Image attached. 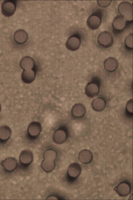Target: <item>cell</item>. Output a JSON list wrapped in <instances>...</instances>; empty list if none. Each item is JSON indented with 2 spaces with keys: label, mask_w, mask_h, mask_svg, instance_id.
I'll return each mask as SVG.
<instances>
[{
  "label": "cell",
  "mask_w": 133,
  "mask_h": 200,
  "mask_svg": "<svg viewBox=\"0 0 133 200\" xmlns=\"http://www.w3.org/2000/svg\"><path fill=\"white\" fill-rule=\"evenodd\" d=\"M118 11L120 15L123 17L130 24L132 23L133 6L129 2H123L118 5Z\"/></svg>",
  "instance_id": "6da1fadb"
},
{
  "label": "cell",
  "mask_w": 133,
  "mask_h": 200,
  "mask_svg": "<svg viewBox=\"0 0 133 200\" xmlns=\"http://www.w3.org/2000/svg\"><path fill=\"white\" fill-rule=\"evenodd\" d=\"M100 81L96 77H94L92 81L88 83L85 88V93L88 97L93 98L97 96L99 91Z\"/></svg>",
  "instance_id": "7a4b0ae2"
},
{
  "label": "cell",
  "mask_w": 133,
  "mask_h": 200,
  "mask_svg": "<svg viewBox=\"0 0 133 200\" xmlns=\"http://www.w3.org/2000/svg\"><path fill=\"white\" fill-rule=\"evenodd\" d=\"M68 134L67 128L64 126H61L54 132L52 136L53 140L56 144H62L66 140Z\"/></svg>",
  "instance_id": "3957f363"
},
{
  "label": "cell",
  "mask_w": 133,
  "mask_h": 200,
  "mask_svg": "<svg viewBox=\"0 0 133 200\" xmlns=\"http://www.w3.org/2000/svg\"><path fill=\"white\" fill-rule=\"evenodd\" d=\"M130 24L122 16L118 15L114 19L112 26L113 32L116 34L122 32Z\"/></svg>",
  "instance_id": "277c9868"
},
{
  "label": "cell",
  "mask_w": 133,
  "mask_h": 200,
  "mask_svg": "<svg viewBox=\"0 0 133 200\" xmlns=\"http://www.w3.org/2000/svg\"><path fill=\"white\" fill-rule=\"evenodd\" d=\"M102 14L101 12L98 11L93 13L88 18L87 24L89 28L92 30L98 29L102 22Z\"/></svg>",
  "instance_id": "5b68a950"
},
{
  "label": "cell",
  "mask_w": 133,
  "mask_h": 200,
  "mask_svg": "<svg viewBox=\"0 0 133 200\" xmlns=\"http://www.w3.org/2000/svg\"><path fill=\"white\" fill-rule=\"evenodd\" d=\"M17 4V1L16 0L4 1L1 5L2 14L7 17L12 16L15 12Z\"/></svg>",
  "instance_id": "8992f818"
},
{
  "label": "cell",
  "mask_w": 133,
  "mask_h": 200,
  "mask_svg": "<svg viewBox=\"0 0 133 200\" xmlns=\"http://www.w3.org/2000/svg\"><path fill=\"white\" fill-rule=\"evenodd\" d=\"M97 41L99 45L104 48L111 47L114 43V39L111 34L106 31L102 32L99 34Z\"/></svg>",
  "instance_id": "52a82bcc"
},
{
  "label": "cell",
  "mask_w": 133,
  "mask_h": 200,
  "mask_svg": "<svg viewBox=\"0 0 133 200\" xmlns=\"http://www.w3.org/2000/svg\"><path fill=\"white\" fill-rule=\"evenodd\" d=\"M132 187L130 182L125 180L120 182L114 189V190L121 197L126 196L131 192Z\"/></svg>",
  "instance_id": "ba28073f"
},
{
  "label": "cell",
  "mask_w": 133,
  "mask_h": 200,
  "mask_svg": "<svg viewBox=\"0 0 133 200\" xmlns=\"http://www.w3.org/2000/svg\"><path fill=\"white\" fill-rule=\"evenodd\" d=\"M81 42L80 36L78 34H74L68 38L66 42L65 46L68 50L75 51L79 48Z\"/></svg>",
  "instance_id": "9c48e42d"
},
{
  "label": "cell",
  "mask_w": 133,
  "mask_h": 200,
  "mask_svg": "<svg viewBox=\"0 0 133 200\" xmlns=\"http://www.w3.org/2000/svg\"><path fill=\"white\" fill-rule=\"evenodd\" d=\"M42 130V126L39 122L37 121L32 122L29 124L28 127V135L31 139H35L39 135Z\"/></svg>",
  "instance_id": "30bf717a"
},
{
  "label": "cell",
  "mask_w": 133,
  "mask_h": 200,
  "mask_svg": "<svg viewBox=\"0 0 133 200\" xmlns=\"http://www.w3.org/2000/svg\"><path fill=\"white\" fill-rule=\"evenodd\" d=\"M81 171V166L79 164L77 163L71 164L67 169L68 177L71 181H74L80 175Z\"/></svg>",
  "instance_id": "8fae6325"
},
{
  "label": "cell",
  "mask_w": 133,
  "mask_h": 200,
  "mask_svg": "<svg viewBox=\"0 0 133 200\" xmlns=\"http://www.w3.org/2000/svg\"><path fill=\"white\" fill-rule=\"evenodd\" d=\"M34 156L32 152L28 149L22 150L19 157V162L21 166L26 167L32 162Z\"/></svg>",
  "instance_id": "7c38bea8"
},
{
  "label": "cell",
  "mask_w": 133,
  "mask_h": 200,
  "mask_svg": "<svg viewBox=\"0 0 133 200\" xmlns=\"http://www.w3.org/2000/svg\"><path fill=\"white\" fill-rule=\"evenodd\" d=\"M1 164L6 171L11 172L15 170L17 168V162L15 158L9 157L2 161Z\"/></svg>",
  "instance_id": "4fadbf2b"
},
{
  "label": "cell",
  "mask_w": 133,
  "mask_h": 200,
  "mask_svg": "<svg viewBox=\"0 0 133 200\" xmlns=\"http://www.w3.org/2000/svg\"><path fill=\"white\" fill-rule=\"evenodd\" d=\"M86 112V108L82 104L78 103L72 107L71 113L73 117L76 118H80L85 115Z\"/></svg>",
  "instance_id": "5bb4252c"
},
{
  "label": "cell",
  "mask_w": 133,
  "mask_h": 200,
  "mask_svg": "<svg viewBox=\"0 0 133 200\" xmlns=\"http://www.w3.org/2000/svg\"><path fill=\"white\" fill-rule=\"evenodd\" d=\"M28 38V34L24 30L19 29L16 31L14 35V39L16 43L19 44L25 43Z\"/></svg>",
  "instance_id": "9a60e30c"
},
{
  "label": "cell",
  "mask_w": 133,
  "mask_h": 200,
  "mask_svg": "<svg viewBox=\"0 0 133 200\" xmlns=\"http://www.w3.org/2000/svg\"><path fill=\"white\" fill-rule=\"evenodd\" d=\"M78 158L81 163L87 164L91 162L93 159V156L91 151L88 149H84L79 152Z\"/></svg>",
  "instance_id": "2e32d148"
},
{
  "label": "cell",
  "mask_w": 133,
  "mask_h": 200,
  "mask_svg": "<svg viewBox=\"0 0 133 200\" xmlns=\"http://www.w3.org/2000/svg\"><path fill=\"white\" fill-rule=\"evenodd\" d=\"M36 76L34 69L24 70L21 74V79L25 83L30 84L34 81Z\"/></svg>",
  "instance_id": "e0dca14e"
},
{
  "label": "cell",
  "mask_w": 133,
  "mask_h": 200,
  "mask_svg": "<svg viewBox=\"0 0 133 200\" xmlns=\"http://www.w3.org/2000/svg\"><path fill=\"white\" fill-rule=\"evenodd\" d=\"M104 65L106 71L109 72H113L115 71L118 68V63L115 58L110 57L105 60Z\"/></svg>",
  "instance_id": "ac0fdd59"
},
{
  "label": "cell",
  "mask_w": 133,
  "mask_h": 200,
  "mask_svg": "<svg viewBox=\"0 0 133 200\" xmlns=\"http://www.w3.org/2000/svg\"><path fill=\"white\" fill-rule=\"evenodd\" d=\"M12 134L10 128L6 125L0 126V142L4 143L10 138Z\"/></svg>",
  "instance_id": "d6986e66"
},
{
  "label": "cell",
  "mask_w": 133,
  "mask_h": 200,
  "mask_svg": "<svg viewBox=\"0 0 133 200\" xmlns=\"http://www.w3.org/2000/svg\"><path fill=\"white\" fill-rule=\"evenodd\" d=\"M20 66L24 70L35 69V62L31 57L28 56H25L21 60Z\"/></svg>",
  "instance_id": "ffe728a7"
},
{
  "label": "cell",
  "mask_w": 133,
  "mask_h": 200,
  "mask_svg": "<svg viewBox=\"0 0 133 200\" xmlns=\"http://www.w3.org/2000/svg\"><path fill=\"white\" fill-rule=\"evenodd\" d=\"M106 104L105 100L101 97H98L94 99L92 102L91 106L92 109L97 111L103 110Z\"/></svg>",
  "instance_id": "44dd1931"
},
{
  "label": "cell",
  "mask_w": 133,
  "mask_h": 200,
  "mask_svg": "<svg viewBox=\"0 0 133 200\" xmlns=\"http://www.w3.org/2000/svg\"><path fill=\"white\" fill-rule=\"evenodd\" d=\"M55 161L43 159L41 164L42 170L46 173L51 172L55 168Z\"/></svg>",
  "instance_id": "7402d4cb"
},
{
  "label": "cell",
  "mask_w": 133,
  "mask_h": 200,
  "mask_svg": "<svg viewBox=\"0 0 133 200\" xmlns=\"http://www.w3.org/2000/svg\"><path fill=\"white\" fill-rule=\"evenodd\" d=\"M43 159L55 161L57 157V152L52 149L49 148L46 150L43 154Z\"/></svg>",
  "instance_id": "603a6c76"
},
{
  "label": "cell",
  "mask_w": 133,
  "mask_h": 200,
  "mask_svg": "<svg viewBox=\"0 0 133 200\" xmlns=\"http://www.w3.org/2000/svg\"><path fill=\"white\" fill-rule=\"evenodd\" d=\"M125 45L126 48L129 50L133 49V34L131 33L128 35L125 39Z\"/></svg>",
  "instance_id": "cb8c5ba5"
},
{
  "label": "cell",
  "mask_w": 133,
  "mask_h": 200,
  "mask_svg": "<svg viewBox=\"0 0 133 200\" xmlns=\"http://www.w3.org/2000/svg\"><path fill=\"white\" fill-rule=\"evenodd\" d=\"M132 99L129 100L127 103L126 106V111L127 114L130 117L133 115Z\"/></svg>",
  "instance_id": "d4e9b609"
},
{
  "label": "cell",
  "mask_w": 133,
  "mask_h": 200,
  "mask_svg": "<svg viewBox=\"0 0 133 200\" xmlns=\"http://www.w3.org/2000/svg\"><path fill=\"white\" fill-rule=\"evenodd\" d=\"M112 1H97L98 5L101 7L106 8L109 6Z\"/></svg>",
  "instance_id": "484cf974"
},
{
  "label": "cell",
  "mask_w": 133,
  "mask_h": 200,
  "mask_svg": "<svg viewBox=\"0 0 133 200\" xmlns=\"http://www.w3.org/2000/svg\"><path fill=\"white\" fill-rule=\"evenodd\" d=\"M60 198L59 197H58V196H55L54 195H50L49 196H48V197H47L46 198V199H60L59 198Z\"/></svg>",
  "instance_id": "4316f807"
},
{
  "label": "cell",
  "mask_w": 133,
  "mask_h": 200,
  "mask_svg": "<svg viewBox=\"0 0 133 200\" xmlns=\"http://www.w3.org/2000/svg\"><path fill=\"white\" fill-rule=\"evenodd\" d=\"M1 104H0V112L1 111Z\"/></svg>",
  "instance_id": "83f0119b"
}]
</instances>
